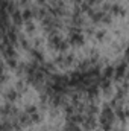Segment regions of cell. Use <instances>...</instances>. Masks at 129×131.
Segmentation results:
<instances>
[{
    "instance_id": "obj_7",
    "label": "cell",
    "mask_w": 129,
    "mask_h": 131,
    "mask_svg": "<svg viewBox=\"0 0 129 131\" xmlns=\"http://www.w3.org/2000/svg\"><path fill=\"white\" fill-rule=\"evenodd\" d=\"M115 116H117L119 119L125 121V119L129 116V110H123L122 107H117V110H115Z\"/></svg>"
},
{
    "instance_id": "obj_1",
    "label": "cell",
    "mask_w": 129,
    "mask_h": 131,
    "mask_svg": "<svg viewBox=\"0 0 129 131\" xmlns=\"http://www.w3.org/2000/svg\"><path fill=\"white\" fill-rule=\"evenodd\" d=\"M114 117H115V111L112 110V107L106 105V107L102 110V113H100L99 122H100V125H112Z\"/></svg>"
},
{
    "instance_id": "obj_19",
    "label": "cell",
    "mask_w": 129,
    "mask_h": 131,
    "mask_svg": "<svg viewBox=\"0 0 129 131\" xmlns=\"http://www.w3.org/2000/svg\"><path fill=\"white\" fill-rule=\"evenodd\" d=\"M88 3H96V2H100V0H87Z\"/></svg>"
},
{
    "instance_id": "obj_10",
    "label": "cell",
    "mask_w": 129,
    "mask_h": 131,
    "mask_svg": "<svg viewBox=\"0 0 129 131\" xmlns=\"http://www.w3.org/2000/svg\"><path fill=\"white\" fill-rule=\"evenodd\" d=\"M114 73H115V69H114L112 66H108V67L103 70V75H102V76H105V78H111V76H114Z\"/></svg>"
},
{
    "instance_id": "obj_18",
    "label": "cell",
    "mask_w": 129,
    "mask_h": 131,
    "mask_svg": "<svg viewBox=\"0 0 129 131\" xmlns=\"http://www.w3.org/2000/svg\"><path fill=\"white\" fill-rule=\"evenodd\" d=\"M103 35H105V32H103V31H99V32L96 34V37L99 38V40H102V38H103Z\"/></svg>"
},
{
    "instance_id": "obj_5",
    "label": "cell",
    "mask_w": 129,
    "mask_h": 131,
    "mask_svg": "<svg viewBox=\"0 0 129 131\" xmlns=\"http://www.w3.org/2000/svg\"><path fill=\"white\" fill-rule=\"evenodd\" d=\"M11 15H12V21H14V23H15L17 26H20V25H21V23L24 21V20H23V14H21V12H18V11L12 12Z\"/></svg>"
},
{
    "instance_id": "obj_9",
    "label": "cell",
    "mask_w": 129,
    "mask_h": 131,
    "mask_svg": "<svg viewBox=\"0 0 129 131\" xmlns=\"http://www.w3.org/2000/svg\"><path fill=\"white\" fill-rule=\"evenodd\" d=\"M17 98H18V93H17V90H15V89H11V90L6 93V99H8L9 102H14Z\"/></svg>"
},
{
    "instance_id": "obj_8",
    "label": "cell",
    "mask_w": 129,
    "mask_h": 131,
    "mask_svg": "<svg viewBox=\"0 0 129 131\" xmlns=\"http://www.w3.org/2000/svg\"><path fill=\"white\" fill-rule=\"evenodd\" d=\"M109 12L117 14V15H125V14H126V11H125L120 5H117V3H115V5H111V11H109Z\"/></svg>"
},
{
    "instance_id": "obj_2",
    "label": "cell",
    "mask_w": 129,
    "mask_h": 131,
    "mask_svg": "<svg viewBox=\"0 0 129 131\" xmlns=\"http://www.w3.org/2000/svg\"><path fill=\"white\" fill-rule=\"evenodd\" d=\"M126 72H128V66L126 63H120L115 69V73H114V78L115 79H122L123 76H126Z\"/></svg>"
},
{
    "instance_id": "obj_22",
    "label": "cell",
    "mask_w": 129,
    "mask_h": 131,
    "mask_svg": "<svg viewBox=\"0 0 129 131\" xmlns=\"http://www.w3.org/2000/svg\"><path fill=\"white\" fill-rule=\"evenodd\" d=\"M52 2H55V3H56V2H59V0H52Z\"/></svg>"
},
{
    "instance_id": "obj_11",
    "label": "cell",
    "mask_w": 129,
    "mask_h": 131,
    "mask_svg": "<svg viewBox=\"0 0 129 131\" xmlns=\"http://www.w3.org/2000/svg\"><path fill=\"white\" fill-rule=\"evenodd\" d=\"M31 52H32V57L36 60V63H43V61H44V58H43V55H41V52H40V50L33 49V50H31Z\"/></svg>"
},
{
    "instance_id": "obj_17",
    "label": "cell",
    "mask_w": 129,
    "mask_h": 131,
    "mask_svg": "<svg viewBox=\"0 0 129 131\" xmlns=\"http://www.w3.org/2000/svg\"><path fill=\"white\" fill-rule=\"evenodd\" d=\"M21 41V46L24 47V49H29V43H28V40H20Z\"/></svg>"
},
{
    "instance_id": "obj_16",
    "label": "cell",
    "mask_w": 129,
    "mask_h": 131,
    "mask_svg": "<svg viewBox=\"0 0 129 131\" xmlns=\"http://www.w3.org/2000/svg\"><path fill=\"white\" fill-rule=\"evenodd\" d=\"M26 26H28V31H29V32H32V31H33V28H35L32 21H26Z\"/></svg>"
},
{
    "instance_id": "obj_15",
    "label": "cell",
    "mask_w": 129,
    "mask_h": 131,
    "mask_svg": "<svg viewBox=\"0 0 129 131\" xmlns=\"http://www.w3.org/2000/svg\"><path fill=\"white\" fill-rule=\"evenodd\" d=\"M24 113H28V114H35V113H36V107H35V105H29Z\"/></svg>"
},
{
    "instance_id": "obj_14",
    "label": "cell",
    "mask_w": 129,
    "mask_h": 131,
    "mask_svg": "<svg viewBox=\"0 0 129 131\" xmlns=\"http://www.w3.org/2000/svg\"><path fill=\"white\" fill-rule=\"evenodd\" d=\"M87 110H88V116H93V114H96L97 111H99L96 105H90V107H88Z\"/></svg>"
},
{
    "instance_id": "obj_13",
    "label": "cell",
    "mask_w": 129,
    "mask_h": 131,
    "mask_svg": "<svg viewBox=\"0 0 129 131\" xmlns=\"http://www.w3.org/2000/svg\"><path fill=\"white\" fill-rule=\"evenodd\" d=\"M21 14H23V20H24V21H31V18H32V14H33V12L29 9V8H26V9H24Z\"/></svg>"
},
{
    "instance_id": "obj_12",
    "label": "cell",
    "mask_w": 129,
    "mask_h": 131,
    "mask_svg": "<svg viewBox=\"0 0 129 131\" xmlns=\"http://www.w3.org/2000/svg\"><path fill=\"white\" fill-rule=\"evenodd\" d=\"M65 131H81V128H79L78 124H74V122H67Z\"/></svg>"
},
{
    "instance_id": "obj_20",
    "label": "cell",
    "mask_w": 129,
    "mask_h": 131,
    "mask_svg": "<svg viewBox=\"0 0 129 131\" xmlns=\"http://www.w3.org/2000/svg\"><path fill=\"white\" fill-rule=\"evenodd\" d=\"M125 78H126V79L129 81V69H128V72H126V76H125Z\"/></svg>"
},
{
    "instance_id": "obj_21",
    "label": "cell",
    "mask_w": 129,
    "mask_h": 131,
    "mask_svg": "<svg viewBox=\"0 0 129 131\" xmlns=\"http://www.w3.org/2000/svg\"><path fill=\"white\" fill-rule=\"evenodd\" d=\"M38 3H40V5H43V3H46V0H38Z\"/></svg>"
},
{
    "instance_id": "obj_4",
    "label": "cell",
    "mask_w": 129,
    "mask_h": 131,
    "mask_svg": "<svg viewBox=\"0 0 129 131\" xmlns=\"http://www.w3.org/2000/svg\"><path fill=\"white\" fill-rule=\"evenodd\" d=\"M96 125H97V122H96V119H94V116H87V117H85L84 127H85L87 130H93Z\"/></svg>"
},
{
    "instance_id": "obj_3",
    "label": "cell",
    "mask_w": 129,
    "mask_h": 131,
    "mask_svg": "<svg viewBox=\"0 0 129 131\" xmlns=\"http://www.w3.org/2000/svg\"><path fill=\"white\" fill-rule=\"evenodd\" d=\"M70 43L71 44H82L84 43L82 32H70Z\"/></svg>"
},
{
    "instance_id": "obj_6",
    "label": "cell",
    "mask_w": 129,
    "mask_h": 131,
    "mask_svg": "<svg viewBox=\"0 0 129 131\" xmlns=\"http://www.w3.org/2000/svg\"><path fill=\"white\" fill-rule=\"evenodd\" d=\"M87 95H88L90 98H96L97 95H99V87H97L96 84L88 85V87H87Z\"/></svg>"
}]
</instances>
